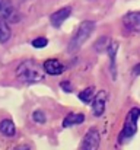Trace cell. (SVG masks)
Instances as JSON below:
<instances>
[{"mask_svg": "<svg viewBox=\"0 0 140 150\" xmlns=\"http://www.w3.org/2000/svg\"><path fill=\"white\" fill-rule=\"evenodd\" d=\"M117 51H118V42H115V41L109 42V45L107 48V52H108L109 60H111V76H112L114 80L117 77L115 76V73H117V70H115V54H117Z\"/></svg>", "mask_w": 140, "mask_h": 150, "instance_id": "30bf717a", "label": "cell"}, {"mask_svg": "<svg viewBox=\"0 0 140 150\" xmlns=\"http://www.w3.org/2000/svg\"><path fill=\"white\" fill-rule=\"evenodd\" d=\"M108 48V38L107 37H101L99 40H98V42L95 44V50L98 51V52H101V51H107Z\"/></svg>", "mask_w": 140, "mask_h": 150, "instance_id": "9a60e30c", "label": "cell"}, {"mask_svg": "<svg viewBox=\"0 0 140 150\" xmlns=\"http://www.w3.org/2000/svg\"><path fill=\"white\" fill-rule=\"evenodd\" d=\"M16 76L21 82H25V83H38L44 79L41 66L32 60L22 61L16 67Z\"/></svg>", "mask_w": 140, "mask_h": 150, "instance_id": "6da1fadb", "label": "cell"}, {"mask_svg": "<svg viewBox=\"0 0 140 150\" xmlns=\"http://www.w3.org/2000/svg\"><path fill=\"white\" fill-rule=\"evenodd\" d=\"M32 120H34V122L44 124V122H45V115H44V112H41V111H35V112L32 114Z\"/></svg>", "mask_w": 140, "mask_h": 150, "instance_id": "e0dca14e", "label": "cell"}, {"mask_svg": "<svg viewBox=\"0 0 140 150\" xmlns=\"http://www.w3.org/2000/svg\"><path fill=\"white\" fill-rule=\"evenodd\" d=\"M0 19L7 22H18L19 16L9 0H0Z\"/></svg>", "mask_w": 140, "mask_h": 150, "instance_id": "5b68a950", "label": "cell"}, {"mask_svg": "<svg viewBox=\"0 0 140 150\" xmlns=\"http://www.w3.org/2000/svg\"><path fill=\"white\" fill-rule=\"evenodd\" d=\"M60 88H61L64 92H67V93H70V92L73 91V86H72V83H70V82H67V80L61 82V83H60Z\"/></svg>", "mask_w": 140, "mask_h": 150, "instance_id": "ac0fdd59", "label": "cell"}, {"mask_svg": "<svg viewBox=\"0 0 140 150\" xmlns=\"http://www.w3.org/2000/svg\"><path fill=\"white\" fill-rule=\"evenodd\" d=\"M13 150H29V146H18V147H15Z\"/></svg>", "mask_w": 140, "mask_h": 150, "instance_id": "ffe728a7", "label": "cell"}, {"mask_svg": "<svg viewBox=\"0 0 140 150\" xmlns=\"http://www.w3.org/2000/svg\"><path fill=\"white\" fill-rule=\"evenodd\" d=\"M140 118V108H131L130 112L127 114L126 117V121H124V127L120 133V137H118V142L120 143H124L126 140H130L136 131H137V121Z\"/></svg>", "mask_w": 140, "mask_h": 150, "instance_id": "3957f363", "label": "cell"}, {"mask_svg": "<svg viewBox=\"0 0 140 150\" xmlns=\"http://www.w3.org/2000/svg\"><path fill=\"white\" fill-rule=\"evenodd\" d=\"M93 29H95V22H92V21H83L79 25L76 34L73 35V38H72V41H70V44L67 47V51L69 52H76L88 41V38L91 37Z\"/></svg>", "mask_w": 140, "mask_h": 150, "instance_id": "7a4b0ae2", "label": "cell"}, {"mask_svg": "<svg viewBox=\"0 0 140 150\" xmlns=\"http://www.w3.org/2000/svg\"><path fill=\"white\" fill-rule=\"evenodd\" d=\"M64 64L61 61H58L57 58H48L44 61V70L47 74L50 76H58L64 71Z\"/></svg>", "mask_w": 140, "mask_h": 150, "instance_id": "ba28073f", "label": "cell"}, {"mask_svg": "<svg viewBox=\"0 0 140 150\" xmlns=\"http://www.w3.org/2000/svg\"><path fill=\"white\" fill-rule=\"evenodd\" d=\"M93 92H95L93 86H89V88L83 89V91L79 93V99L82 100V102H85V103H89L91 100H93Z\"/></svg>", "mask_w": 140, "mask_h": 150, "instance_id": "5bb4252c", "label": "cell"}, {"mask_svg": "<svg viewBox=\"0 0 140 150\" xmlns=\"http://www.w3.org/2000/svg\"><path fill=\"white\" fill-rule=\"evenodd\" d=\"M85 121V115L83 114H75V112H72V114H69L66 118H64V121H63V127H72V125H77V124H82Z\"/></svg>", "mask_w": 140, "mask_h": 150, "instance_id": "8fae6325", "label": "cell"}, {"mask_svg": "<svg viewBox=\"0 0 140 150\" xmlns=\"http://www.w3.org/2000/svg\"><path fill=\"white\" fill-rule=\"evenodd\" d=\"M10 35H12V32H10V26H9L4 21L0 19V42H1V44L7 42L9 38H10Z\"/></svg>", "mask_w": 140, "mask_h": 150, "instance_id": "4fadbf2b", "label": "cell"}, {"mask_svg": "<svg viewBox=\"0 0 140 150\" xmlns=\"http://www.w3.org/2000/svg\"><path fill=\"white\" fill-rule=\"evenodd\" d=\"M123 23L129 31L140 32V12H129L123 16Z\"/></svg>", "mask_w": 140, "mask_h": 150, "instance_id": "52a82bcc", "label": "cell"}, {"mask_svg": "<svg viewBox=\"0 0 140 150\" xmlns=\"http://www.w3.org/2000/svg\"><path fill=\"white\" fill-rule=\"evenodd\" d=\"M47 44H48V40L44 37H38L32 41V47H35V48H44Z\"/></svg>", "mask_w": 140, "mask_h": 150, "instance_id": "2e32d148", "label": "cell"}, {"mask_svg": "<svg viewBox=\"0 0 140 150\" xmlns=\"http://www.w3.org/2000/svg\"><path fill=\"white\" fill-rule=\"evenodd\" d=\"M133 73H134L136 76H140V64H136V66L133 67Z\"/></svg>", "mask_w": 140, "mask_h": 150, "instance_id": "d6986e66", "label": "cell"}, {"mask_svg": "<svg viewBox=\"0 0 140 150\" xmlns=\"http://www.w3.org/2000/svg\"><path fill=\"white\" fill-rule=\"evenodd\" d=\"M0 133L3 136H6V137H12L16 133V127H15V124L10 120H3L0 122Z\"/></svg>", "mask_w": 140, "mask_h": 150, "instance_id": "7c38bea8", "label": "cell"}, {"mask_svg": "<svg viewBox=\"0 0 140 150\" xmlns=\"http://www.w3.org/2000/svg\"><path fill=\"white\" fill-rule=\"evenodd\" d=\"M99 143H101L99 131H98L96 128H89L88 133H86L85 137H83V142H82V150H98Z\"/></svg>", "mask_w": 140, "mask_h": 150, "instance_id": "277c9868", "label": "cell"}, {"mask_svg": "<svg viewBox=\"0 0 140 150\" xmlns=\"http://www.w3.org/2000/svg\"><path fill=\"white\" fill-rule=\"evenodd\" d=\"M105 105H107V92L105 91H99L95 96L92 102V114L95 117H101L105 111Z\"/></svg>", "mask_w": 140, "mask_h": 150, "instance_id": "8992f818", "label": "cell"}, {"mask_svg": "<svg viewBox=\"0 0 140 150\" xmlns=\"http://www.w3.org/2000/svg\"><path fill=\"white\" fill-rule=\"evenodd\" d=\"M70 15H72V7H61V9H58V10H57V12H54V13L51 15V18H50L51 25H53V26H55V28L61 26V25H63V22H64Z\"/></svg>", "mask_w": 140, "mask_h": 150, "instance_id": "9c48e42d", "label": "cell"}]
</instances>
